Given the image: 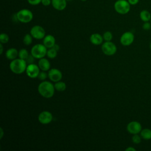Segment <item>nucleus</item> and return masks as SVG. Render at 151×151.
Masks as SVG:
<instances>
[{
    "mask_svg": "<svg viewBox=\"0 0 151 151\" xmlns=\"http://www.w3.org/2000/svg\"><path fill=\"white\" fill-rule=\"evenodd\" d=\"M38 91L40 94L44 98H51L55 91L54 85L48 81H42L38 86Z\"/></svg>",
    "mask_w": 151,
    "mask_h": 151,
    "instance_id": "1",
    "label": "nucleus"
},
{
    "mask_svg": "<svg viewBox=\"0 0 151 151\" xmlns=\"http://www.w3.org/2000/svg\"><path fill=\"white\" fill-rule=\"evenodd\" d=\"M27 63L25 60L15 58L10 63L9 68L11 71L17 74H20L26 71Z\"/></svg>",
    "mask_w": 151,
    "mask_h": 151,
    "instance_id": "2",
    "label": "nucleus"
},
{
    "mask_svg": "<svg viewBox=\"0 0 151 151\" xmlns=\"http://www.w3.org/2000/svg\"><path fill=\"white\" fill-rule=\"evenodd\" d=\"M130 6L127 0H117L114 4V9L117 13L125 15L129 12Z\"/></svg>",
    "mask_w": 151,
    "mask_h": 151,
    "instance_id": "3",
    "label": "nucleus"
},
{
    "mask_svg": "<svg viewBox=\"0 0 151 151\" xmlns=\"http://www.w3.org/2000/svg\"><path fill=\"white\" fill-rule=\"evenodd\" d=\"M16 15L18 21L25 24L30 22L34 17L32 12L26 8L20 9L16 13Z\"/></svg>",
    "mask_w": 151,
    "mask_h": 151,
    "instance_id": "4",
    "label": "nucleus"
},
{
    "mask_svg": "<svg viewBox=\"0 0 151 151\" xmlns=\"http://www.w3.org/2000/svg\"><path fill=\"white\" fill-rule=\"evenodd\" d=\"M47 48L42 44H37L34 45L31 50V54L35 58L41 59L47 55Z\"/></svg>",
    "mask_w": 151,
    "mask_h": 151,
    "instance_id": "5",
    "label": "nucleus"
},
{
    "mask_svg": "<svg viewBox=\"0 0 151 151\" xmlns=\"http://www.w3.org/2000/svg\"><path fill=\"white\" fill-rule=\"evenodd\" d=\"M30 34L32 37L36 40L43 39L45 36V31L44 28L38 25H34L31 28Z\"/></svg>",
    "mask_w": 151,
    "mask_h": 151,
    "instance_id": "6",
    "label": "nucleus"
},
{
    "mask_svg": "<svg viewBox=\"0 0 151 151\" xmlns=\"http://www.w3.org/2000/svg\"><path fill=\"white\" fill-rule=\"evenodd\" d=\"M101 50L103 52L107 55H114L117 51L116 45L111 41H106L101 45Z\"/></svg>",
    "mask_w": 151,
    "mask_h": 151,
    "instance_id": "7",
    "label": "nucleus"
},
{
    "mask_svg": "<svg viewBox=\"0 0 151 151\" xmlns=\"http://www.w3.org/2000/svg\"><path fill=\"white\" fill-rule=\"evenodd\" d=\"M40 68L38 65L34 63L29 64L27 65L26 68V74L27 75L31 78H35L38 77V76L40 72Z\"/></svg>",
    "mask_w": 151,
    "mask_h": 151,
    "instance_id": "8",
    "label": "nucleus"
},
{
    "mask_svg": "<svg viewBox=\"0 0 151 151\" xmlns=\"http://www.w3.org/2000/svg\"><path fill=\"white\" fill-rule=\"evenodd\" d=\"M126 129L129 133L132 134H135L140 133L142 129V127L140 123L139 122L132 121L127 124Z\"/></svg>",
    "mask_w": 151,
    "mask_h": 151,
    "instance_id": "9",
    "label": "nucleus"
},
{
    "mask_svg": "<svg viewBox=\"0 0 151 151\" xmlns=\"http://www.w3.org/2000/svg\"><path fill=\"white\" fill-rule=\"evenodd\" d=\"M134 40V34L130 31H126L124 32L120 39V43L124 46H129L131 45Z\"/></svg>",
    "mask_w": 151,
    "mask_h": 151,
    "instance_id": "10",
    "label": "nucleus"
},
{
    "mask_svg": "<svg viewBox=\"0 0 151 151\" xmlns=\"http://www.w3.org/2000/svg\"><path fill=\"white\" fill-rule=\"evenodd\" d=\"M53 116L51 112L48 111H43L41 112L38 117V121L42 124H47L51 122Z\"/></svg>",
    "mask_w": 151,
    "mask_h": 151,
    "instance_id": "11",
    "label": "nucleus"
},
{
    "mask_svg": "<svg viewBox=\"0 0 151 151\" xmlns=\"http://www.w3.org/2000/svg\"><path fill=\"white\" fill-rule=\"evenodd\" d=\"M48 77L53 82H57L62 79L63 74L61 71L57 68H52L48 70Z\"/></svg>",
    "mask_w": 151,
    "mask_h": 151,
    "instance_id": "12",
    "label": "nucleus"
},
{
    "mask_svg": "<svg viewBox=\"0 0 151 151\" xmlns=\"http://www.w3.org/2000/svg\"><path fill=\"white\" fill-rule=\"evenodd\" d=\"M67 5V0H51L52 6L57 11H63Z\"/></svg>",
    "mask_w": 151,
    "mask_h": 151,
    "instance_id": "13",
    "label": "nucleus"
},
{
    "mask_svg": "<svg viewBox=\"0 0 151 151\" xmlns=\"http://www.w3.org/2000/svg\"><path fill=\"white\" fill-rule=\"evenodd\" d=\"M55 44V39L52 35H47L43 38V44L47 48H52Z\"/></svg>",
    "mask_w": 151,
    "mask_h": 151,
    "instance_id": "14",
    "label": "nucleus"
},
{
    "mask_svg": "<svg viewBox=\"0 0 151 151\" xmlns=\"http://www.w3.org/2000/svg\"><path fill=\"white\" fill-rule=\"evenodd\" d=\"M90 41L93 44L99 45L102 44L103 41V37L98 33H94L90 35Z\"/></svg>",
    "mask_w": 151,
    "mask_h": 151,
    "instance_id": "15",
    "label": "nucleus"
},
{
    "mask_svg": "<svg viewBox=\"0 0 151 151\" xmlns=\"http://www.w3.org/2000/svg\"><path fill=\"white\" fill-rule=\"evenodd\" d=\"M38 66L41 71H47L50 68V63L47 58H42L38 61Z\"/></svg>",
    "mask_w": 151,
    "mask_h": 151,
    "instance_id": "16",
    "label": "nucleus"
},
{
    "mask_svg": "<svg viewBox=\"0 0 151 151\" xmlns=\"http://www.w3.org/2000/svg\"><path fill=\"white\" fill-rule=\"evenodd\" d=\"M18 51L16 48H11L6 50L5 52V55L7 59L9 60H13L18 56Z\"/></svg>",
    "mask_w": 151,
    "mask_h": 151,
    "instance_id": "17",
    "label": "nucleus"
},
{
    "mask_svg": "<svg viewBox=\"0 0 151 151\" xmlns=\"http://www.w3.org/2000/svg\"><path fill=\"white\" fill-rule=\"evenodd\" d=\"M139 17L140 19L144 22L150 21L151 19V14L146 9H143L140 12Z\"/></svg>",
    "mask_w": 151,
    "mask_h": 151,
    "instance_id": "18",
    "label": "nucleus"
},
{
    "mask_svg": "<svg viewBox=\"0 0 151 151\" xmlns=\"http://www.w3.org/2000/svg\"><path fill=\"white\" fill-rule=\"evenodd\" d=\"M140 135L142 139L144 140H150L151 139V129L149 128H145L142 129Z\"/></svg>",
    "mask_w": 151,
    "mask_h": 151,
    "instance_id": "19",
    "label": "nucleus"
},
{
    "mask_svg": "<svg viewBox=\"0 0 151 151\" xmlns=\"http://www.w3.org/2000/svg\"><path fill=\"white\" fill-rule=\"evenodd\" d=\"M55 89L58 91H63L66 89V84L63 81H57L54 84Z\"/></svg>",
    "mask_w": 151,
    "mask_h": 151,
    "instance_id": "20",
    "label": "nucleus"
},
{
    "mask_svg": "<svg viewBox=\"0 0 151 151\" xmlns=\"http://www.w3.org/2000/svg\"><path fill=\"white\" fill-rule=\"evenodd\" d=\"M57 55V51L55 50L54 48H48V50H47V55L48 58L51 59L54 58L56 57Z\"/></svg>",
    "mask_w": 151,
    "mask_h": 151,
    "instance_id": "21",
    "label": "nucleus"
},
{
    "mask_svg": "<svg viewBox=\"0 0 151 151\" xmlns=\"http://www.w3.org/2000/svg\"><path fill=\"white\" fill-rule=\"evenodd\" d=\"M32 36L31 34H27L25 35L23 38V42L26 45H30L32 42Z\"/></svg>",
    "mask_w": 151,
    "mask_h": 151,
    "instance_id": "22",
    "label": "nucleus"
},
{
    "mask_svg": "<svg viewBox=\"0 0 151 151\" xmlns=\"http://www.w3.org/2000/svg\"><path fill=\"white\" fill-rule=\"evenodd\" d=\"M29 53L28 52V51L25 49V48H22L21 50H19V52H18V57L19 58L23 59V60H26L27 58V57L29 55Z\"/></svg>",
    "mask_w": 151,
    "mask_h": 151,
    "instance_id": "23",
    "label": "nucleus"
},
{
    "mask_svg": "<svg viewBox=\"0 0 151 151\" xmlns=\"http://www.w3.org/2000/svg\"><path fill=\"white\" fill-rule=\"evenodd\" d=\"M9 40V37L8 34L5 33H1L0 35V42L2 44H6Z\"/></svg>",
    "mask_w": 151,
    "mask_h": 151,
    "instance_id": "24",
    "label": "nucleus"
},
{
    "mask_svg": "<svg viewBox=\"0 0 151 151\" xmlns=\"http://www.w3.org/2000/svg\"><path fill=\"white\" fill-rule=\"evenodd\" d=\"M103 40L106 41H111L113 38V34L110 31H106L103 35Z\"/></svg>",
    "mask_w": 151,
    "mask_h": 151,
    "instance_id": "25",
    "label": "nucleus"
},
{
    "mask_svg": "<svg viewBox=\"0 0 151 151\" xmlns=\"http://www.w3.org/2000/svg\"><path fill=\"white\" fill-rule=\"evenodd\" d=\"M132 142L133 143L139 144L141 142L142 137H141L140 135L139 136L138 134H133V136H132Z\"/></svg>",
    "mask_w": 151,
    "mask_h": 151,
    "instance_id": "26",
    "label": "nucleus"
},
{
    "mask_svg": "<svg viewBox=\"0 0 151 151\" xmlns=\"http://www.w3.org/2000/svg\"><path fill=\"white\" fill-rule=\"evenodd\" d=\"M47 77H48V74H47L44 71H40L38 76V78L42 81H44L47 78Z\"/></svg>",
    "mask_w": 151,
    "mask_h": 151,
    "instance_id": "27",
    "label": "nucleus"
},
{
    "mask_svg": "<svg viewBox=\"0 0 151 151\" xmlns=\"http://www.w3.org/2000/svg\"><path fill=\"white\" fill-rule=\"evenodd\" d=\"M142 28L144 30L148 31L151 29V23L150 21L148 22H144V23L142 25Z\"/></svg>",
    "mask_w": 151,
    "mask_h": 151,
    "instance_id": "28",
    "label": "nucleus"
},
{
    "mask_svg": "<svg viewBox=\"0 0 151 151\" xmlns=\"http://www.w3.org/2000/svg\"><path fill=\"white\" fill-rule=\"evenodd\" d=\"M35 58L32 54H31V55H28V57L25 60V61H26L27 64H29L34 63V62L35 61Z\"/></svg>",
    "mask_w": 151,
    "mask_h": 151,
    "instance_id": "29",
    "label": "nucleus"
},
{
    "mask_svg": "<svg viewBox=\"0 0 151 151\" xmlns=\"http://www.w3.org/2000/svg\"><path fill=\"white\" fill-rule=\"evenodd\" d=\"M28 3L31 5H38L41 4V0H27Z\"/></svg>",
    "mask_w": 151,
    "mask_h": 151,
    "instance_id": "30",
    "label": "nucleus"
},
{
    "mask_svg": "<svg viewBox=\"0 0 151 151\" xmlns=\"http://www.w3.org/2000/svg\"><path fill=\"white\" fill-rule=\"evenodd\" d=\"M41 4L45 6L51 5V0H41Z\"/></svg>",
    "mask_w": 151,
    "mask_h": 151,
    "instance_id": "31",
    "label": "nucleus"
},
{
    "mask_svg": "<svg viewBox=\"0 0 151 151\" xmlns=\"http://www.w3.org/2000/svg\"><path fill=\"white\" fill-rule=\"evenodd\" d=\"M127 1L131 5H135L139 3V0H127Z\"/></svg>",
    "mask_w": 151,
    "mask_h": 151,
    "instance_id": "32",
    "label": "nucleus"
},
{
    "mask_svg": "<svg viewBox=\"0 0 151 151\" xmlns=\"http://www.w3.org/2000/svg\"><path fill=\"white\" fill-rule=\"evenodd\" d=\"M126 151H136V149L133 147H128L125 149Z\"/></svg>",
    "mask_w": 151,
    "mask_h": 151,
    "instance_id": "33",
    "label": "nucleus"
},
{
    "mask_svg": "<svg viewBox=\"0 0 151 151\" xmlns=\"http://www.w3.org/2000/svg\"><path fill=\"white\" fill-rule=\"evenodd\" d=\"M52 48H54V49H55V50H57V51L60 50V46H59L58 44H54V45Z\"/></svg>",
    "mask_w": 151,
    "mask_h": 151,
    "instance_id": "34",
    "label": "nucleus"
},
{
    "mask_svg": "<svg viewBox=\"0 0 151 151\" xmlns=\"http://www.w3.org/2000/svg\"><path fill=\"white\" fill-rule=\"evenodd\" d=\"M0 48H1V51H0V54H2L3 52V46H2V44L1 43L0 44Z\"/></svg>",
    "mask_w": 151,
    "mask_h": 151,
    "instance_id": "35",
    "label": "nucleus"
},
{
    "mask_svg": "<svg viewBox=\"0 0 151 151\" xmlns=\"http://www.w3.org/2000/svg\"><path fill=\"white\" fill-rule=\"evenodd\" d=\"M1 134L0 139H1L2 138V137H3V134H4V131H3V129H2V127H1Z\"/></svg>",
    "mask_w": 151,
    "mask_h": 151,
    "instance_id": "36",
    "label": "nucleus"
},
{
    "mask_svg": "<svg viewBox=\"0 0 151 151\" xmlns=\"http://www.w3.org/2000/svg\"><path fill=\"white\" fill-rule=\"evenodd\" d=\"M149 47H150V50H151V41H150V44H149Z\"/></svg>",
    "mask_w": 151,
    "mask_h": 151,
    "instance_id": "37",
    "label": "nucleus"
},
{
    "mask_svg": "<svg viewBox=\"0 0 151 151\" xmlns=\"http://www.w3.org/2000/svg\"><path fill=\"white\" fill-rule=\"evenodd\" d=\"M80 1H86L87 0H80Z\"/></svg>",
    "mask_w": 151,
    "mask_h": 151,
    "instance_id": "38",
    "label": "nucleus"
},
{
    "mask_svg": "<svg viewBox=\"0 0 151 151\" xmlns=\"http://www.w3.org/2000/svg\"><path fill=\"white\" fill-rule=\"evenodd\" d=\"M71 1V0H67V1Z\"/></svg>",
    "mask_w": 151,
    "mask_h": 151,
    "instance_id": "39",
    "label": "nucleus"
},
{
    "mask_svg": "<svg viewBox=\"0 0 151 151\" xmlns=\"http://www.w3.org/2000/svg\"><path fill=\"white\" fill-rule=\"evenodd\" d=\"M150 23H151V19H150Z\"/></svg>",
    "mask_w": 151,
    "mask_h": 151,
    "instance_id": "40",
    "label": "nucleus"
}]
</instances>
